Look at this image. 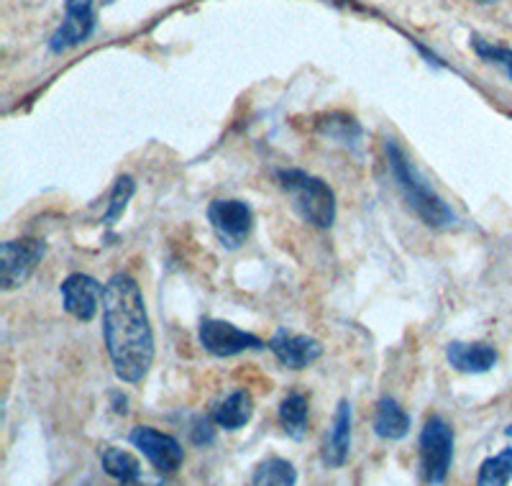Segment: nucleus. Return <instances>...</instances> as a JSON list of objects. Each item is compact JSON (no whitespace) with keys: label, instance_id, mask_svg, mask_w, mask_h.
I'll use <instances>...</instances> for the list:
<instances>
[{"label":"nucleus","instance_id":"obj_24","mask_svg":"<svg viewBox=\"0 0 512 486\" xmlns=\"http://www.w3.org/2000/svg\"><path fill=\"white\" fill-rule=\"evenodd\" d=\"M507 435H510V438H512V425H510V428H507Z\"/></svg>","mask_w":512,"mask_h":486},{"label":"nucleus","instance_id":"obj_2","mask_svg":"<svg viewBox=\"0 0 512 486\" xmlns=\"http://www.w3.org/2000/svg\"><path fill=\"white\" fill-rule=\"evenodd\" d=\"M387 159H390L392 177H395L397 187H400L405 203L410 205L415 215L423 220L425 226L431 228H446L454 223V213L443 203L441 197L420 180V174L415 172V167L410 164V159L405 157V151L395 144V141H387Z\"/></svg>","mask_w":512,"mask_h":486},{"label":"nucleus","instance_id":"obj_10","mask_svg":"<svg viewBox=\"0 0 512 486\" xmlns=\"http://www.w3.org/2000/svg\"><path fill=\"white\" fill-rule=\"evenodd\" d=\"M103 292L105 287H100L98 279H93L90 274H70V277L62 282L64 310H67L72 318L82 320V323H90V320L98 315V305Z\"/></svg>","mask_w":512,"mask_h":486},{"label":"nucleus","instance_id":"obj_23","mask_svg":"<svg viewBox=\"0 0 512 486\" xmlns=\"http://www.w3.org/2000/svg\"><path fill=\"white\" fill-rule=\"evenodd\" d=\"M474 3H482V6H489V3H497V0H474Z\"/></svg>","mask_w":512,"mask_h":486},{"label":"nucleus","instance_id":"obj_16","mask_svg":"<svg viewBox=\"0 0 512 486\" xmlns=\"http://www.w3.org/2000/svg\"><path fill=\"white\" fill-rule=\"evenodd\" d=\"M251 415H254V400H251L249 392L239 389V392L228 394L226 400L216 407V412H213V420H216L218 428L239 430L249 423Z\"/></svg>","mask_w":512,"mask_h":486},{"label":"nucleus","instance_id":"obj_15","mask_svg":"<svg viewBox=\"0 0 512 486\" xmlns=\"http://www.w3.org/2000/svg\"><path fill=\"white\" fill-rule=\"evenodd\" d=\"M100 461H103L105 474L116 479L121 486H146L144 479H141V463L128 451L105 446L100 451Z\"/></svg>","mask_w":512,"mask_h":486},{"label":"nucleus","instance_id":"obj_3","mask_svg":"<svg viewBox=\"0 0 512 486\" xmlns=\"http://www.w3.org/2000/svg\"><path fill=\"white\" fill-rule=\"evenodd\" d=\"M280 187L295 200V208L300 210L310 226L331 228L336 220V195L320 177L303 172V169H280L277 172Z\"/></svg>","mask_w":512,"mask_h":486},{"label":"nucleus","instance_id":"obj_9","mask_svg":"<svg viewBox=\"0 0 512 486\" xmlns=\"http://www.w3.org/2000/svg\"><path fill=\"white\" fill-rule=\"evenodd\" d=\"M64 8H67V16L49 41V49L54 54L80 47L82 41H88L95 31L93 0H64Z\"/></svg>","mask_w":512,"mask_h":486},{"label":"nucleus","instance_id":"obj_1","mask_svg":"<svg viewBox=\"0 0 512 486\" xmlns=\"http://www.w3.org/2000/svg\"><path fill=\"white\" fill-rule=\"evenodd\" d=\"M103 336L116 377L126 384H139L154 364V333L144 295L128 274H116L105 284Z\"/></svg>","mask_w":512,"mask_h":486},{"label":"nucleus","instance_id":"obj_4","mask_svg":"<svg viewBox=\"0 0 512 486\" xmlns=\"http://www.w3.org/2000/svg\"><path fill=\"white\" fill-rule=\"evenodd\" d=\"M451 461H454V428L443 417H428L420 433V466L425 481L443 484L451 471Z\"/></svg>","mask_w":512,"mask_h":486},{"label":"nucleus","instance_id":"obj_21","mask_svg":"<svg viewBox=\"0 0 512 486\" xmlns=\"http://www.w3.org/2000/svg\"><path fill=\"white\" fill-rule=\"evenodd\" d=\"M472 47H474V52L484 59V62L500 64V67H505L507 75L512 77V52L510 49L497 47V44H489V41L479 39V36H474L472 39Z\"/></svg>","mask_w":512,"mask_h":486},{"label":"nucleus","instance_id":"obj_8","mask_svg":"<svg viewBox=\"0 0 512 486\" xmlns=\"http://www.w3.org/2000/svg\"><path fill=\"white\" fill-rule=\"evenodd\" d=\"M131 443L144 453L146 461L152 463L159 474H175L185 461L180 440L167 433H159L149 425H139V428L131 430Z\"/></svg>","mask_w":512,"mask_h":486},{"label":"nucleus","instance_id":"obj_11","mask_svg":"<svg viewBox=\"0 0 512 486\" xmlns=\"http://www.w3.org/2000/svg\"><path fill=\"white\" fill-rule=\"evenodd\" d=\"M269 351L287 369H308L310 364H315L323 356L320 341L308 336H297V333H290V330H277L272 341H269Z\"/></svg>","mask_w":512,"mask_h":486},{"label":"nucleus","instance_id":"obj_5","mask_svg":"<svg viewBox=\"0 0 512 486\" xmlns=\"http://www.w3.org/2000/svg\"><path fill=\"white\" fill-rule=\"evenodd\" d=\"M47 254V243L39 238H18L0 246V287L16 290L34 274L36 264Z\"/></svg>","mask_w":512,"mask_h":486},{"label":"nucleus","instance_id":"obj_19","mask_svg":"<svg viewBox=\"0 0 512 486\" xmlns=\"http://www.w3.org/2000/svg\"><path fill=\"white\" fill-rule=\"evenodd\" d=\"M512 479V448H505L497 456L487 458L479 466L477 486H507Z\"/></svg>","mask_w":512,"mask_h":486},{"label":"nucleus","instance_id":"obj_6","mask_svg":"<svg viewBox=\"0 0 512 486\" xmlns=\"http://www.w3.org/2000/svg\"><path fill=\"white\" fill-rule=\"evenodd\" d=\"M208 220L226 249H239L254 228V213L244 200H213Z\"/></svg>","mask_w":512,"mask_h":486},{"label":"nucleus","instance_id":"obj_18","mask_svg":"<svg viewBox=\"0 0 512 486\" xmlns=\"http://www.w3.org/2000/svg\"><path fill=\"white\" fill-rule=\"evenodd\" d=\"M297 471L285 458H267L254 469L251 486H295Z\"/></svg>","mask_w":512,"mask_h":486},{"label":"nucleus","instance_id":"obj_13","mask_svg":"<svg viewBox=\"0 0 512 486\" xmlns=\"http://www.w3.org/2000/svg\"><path fill=\"white\" fill-rule=\"evenodd\" d=\"M448 364L461 374H484L497 364V348L489 343H448Z\"/></svg>","mask_w":512,"mask_h":486},{"label":"nucleus","instance_id":"obj_20","mask_svg":"<svg viewBox=\"0 0 512 486\" xmlns=\"http://www.w3.org/2000/svg\"><path fill=\"white\" fill-rule=\"evenodd\" d=\"M136 192V185L131 177H118L116 185H113V192H111V203H108V210H105L103 215V223L105 226H113L118 218L123 215V210H126L128 200L134 197Z\"/></svg>","mask_w":512,"mask_h":486},{"label":"nucleus","instance_id":"obj_7","mask_svg":"<svg viewBox=\"0 0 512 486\" xmlns=\"http://www.w3.org/2000/svg\"><path fill=\"white\" fill-rule=\"evenodd\" d=\"M200 343L208 353L218 356V359H228L236 353L244 351H262L264 341L256 338L254 333L239 330L236 325L226 323V320H213L205 318L200 323Z\"/></svg>","mask_w":512,"mask_h":486},{"label":"nucleus","instance_id":"obj_12","mask_svg":"<svg viewBox=\"0 0 512 486\" xmlns=\"http://www.w3.org/2000/svg\"><path fill=\"white\" fill-rule=\"evenodd\" d=\"M351 451V405L349 400H341L333 415V423L326 433L323 443V461L328 469H341Z\"/></svg>","mask_w":512,"mask_h":486},{"label":"nucleus","instance_id":"obj_14","mask_svg":"<svg viewBox=\"0 0 512 486\" xmlns=\"http://www.w3.org/2000/svg\"><path fill=\"white\" fill-rule=\"evenodd\" d=\"M374 433L384 440H402L410 433V415L392 397H382L374 415Z\"/></svg>","mask_w":512,"mask_h":486},{"label":"nucleus","instance_id":"obj_17","mask_svg":"<svg viewBox=\"0 0 512 486\" xmlns=\"http://www.w3.org/2000/svg\"><path fill=\"white\" fill-rule=\"evenodd\" d=\"M308 397L300 392L287 394L280 405V425L292 440H303L308 435Z\"/></svg>","mask_w":512,"mask_h":486},{"label":"nucleus","instance_id":"obj_22","mask_svg":"<svg viewBox=\"0 0 512 486\" xmlns=\"http://www.w3.org/2000/svg\"><path fill=\"white\" fill-rule=\"evenodd\" d=\"M213 425H216L213 417L208 415L198 417V420L192 423V430H190L192 443H195V446H210V443L216 440V428H213Z\"/></svg>","mask_w":512,"mask_h":486}]
</instances>
